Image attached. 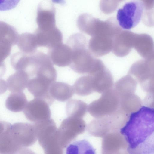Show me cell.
Returning a JSON list of instances; mask_svg holds the SVG:
<instances>
[{
    "instance_id": "obj_1",
    "label": "cell",
    "mask_w": 154,
    "mask_h": 154,
    "mask_svg": "<svg viewBox=\"0 0 154 154\" xmlns=\"http://www.w3.org/2000/svg\"><path fill=\"white\" fill-rule=\"evenodd\" d=\"M119 131L129 153L154 154V108L143 106L131 113Z\"/></svg>"
},
{
    "instance_id": "obj_2",
    "label": "cell",
    "mask_w": 154,
    "mask_h": 154,
    "mask_svg": "<svg viewBox=\"0 0 154 154\" xmlns=\"http://www.w3.org/2000/svg\"><path fill=\"white\" fill-rule=\"evenodd\" d=\"M37 139L45 154H62L58 141V128L53 120L34 123Z\"/></svg>"
},
{
    "instance_id": "obj_3",
    "label": "cell",
    "mask_w": 154,
    "mask_h": 154,
    "mask_svg": "<svg viewBox=\"0 0 154 154\" xmlns=\"http://www.w3.org/2000/svg\"><path fill=\"white\" fill-rule=\"evenodd\" d=\"M8 133L18 154L25 152L27 147L34 144L37 139L33 124L23 122L10 124Z\"/></svg>"
},
{
    "instance_id": "obj_4",
    "label": "cell",
    "mask_w": 154,
    "mask_h": 154,
    "mask_svg": "<svg viewBox=\"0 0 154 154\" xmlns=\"http://www.w3.org/2000/svg\"><path fill=\"white\" fill-rule=\"evenodd\" d=\"M88 46H82L72 49V57L69 66L78 73L91 74L97 70L102 62L92 54L87 48Z\"/></svg>"
},
{
    "instance_id": "obj_5",
    "label": "cell",
    "mask_w": 154,
    "mask_h": 154,
    "mask_svg": "<svg viewBox=\"0 0 154 154\" xmlns=\"http://www.w3.org/2000/svg\"><path fill=\"white\" fill-rule=\"evenodd\" d=\"M144 8V3L140 0H132L126 3L118 10L117 19L120 26L129 30L140 22Z\"/></svg>"
},
{
    "instance_id": "obj_6",
    "label": "cell",
    "mask_w": 154,
    "mask_h": 154,
    "mask_svg": "<svg viewBox=\"0 0 154 154\" xmlns=\"http://www.w3.org/2000/svg\"><path fill=\"white\" fill-rule=\"evenodd\" d=\"M119 106L118 96L113 88L102 93L100 97L88 106V111L95 118L110 115L117 110Z\"/></svg>"
},
{
    "instance_id": "obj_7",
    "label": "cell",
    "mask_w": 154,
    "mask_h": 154,
    "mask_svg": "<svg viewBox=\"0 0 154 154\" xmlns=\"http://www.w3.org/2000/svg\"><path fill=\"white\" fill-rule=\"evenodd\" d=\"M86 127L82 118L68 117L63 120L58 130L61 147L63 149L67 147L78 135L84 132Z\"/></svg>"
},
{
    "instance_id": "obj_8",
    "label": "cell",
    "mask_w": 154,
    "mask_h": 154,
    "mask_svg": "<svg viewBox=\"0 0 154 154\" xmlns=\"http://www.w3.org/2000/svg\"><path fill=\"white\" fill-rule=\"evenodd\" d=\"M49 105L44 100L35 97L28 102L23 112L28 119L34 123L48 120L51 116Z\"/></svg>"
},
{
    "instance_id": "obj_9",
    "label": "cell",
    "mask_w": 154,
    "mask_h": 154,
    "mask_svg": "<svg viewBox=\"0 0 154 154\" xmlns=\"http://www.w3.org/2000/svg\"><path fill=\"white\" fill-rule=\"evenodd\" d=\"M54 82L46 77L34 76L29 79L27 88L35 97L43 99L50 105L55 100L50 95L49 90Z\"/></svg>"
},
{
    "instance_id": "obj_10",
    "label": "cell",
    "mask_w": 154,
    "mask_h": 154,
    "mask_svg": "<svg viewBox=\"0 0 154 154\" xmlns=\"http://www.w3.org/2000/svg\"><path fill=\"white\" fill-rule=\"evenodd\" d=\"M136 34L130 31H120L113 39L112 51L116 56L123 57L127 55L134 48Z\"/></svg>"
},
{
    "instance_id": "obj_11",
    "label": "cell",
    "mask_w": 154,
    "mask_h": 154,
    "mask_svg": "<svg viewBox=\"0 0 154 154\" xmlns=\"http://www.w3.org/2000/svg\"><path fill=\"white\" fill-rule=\"evenodd\" d=\"M72 51L67 44L62 43L48 48V55L54 64L59 67L69 66L72 62Z\"/></svg>"
},
{
    "instance_id": "obj_12",
    "label": "cell",
    "mask_w": 154,
    "mask_h": 154,
    "mask_svg": "<svg viewBox=\"0 0 154 154\" xmlns=\"http://www.w3.org/2000/svg\"><path fill=\"white\" fill-rule=\"evenodd\" d=\"M86 128L90 134L102 138L110 132L115 131L114 124L110 115L95 118L88 124Z\"/></svg>"
},
{
    "instance_id": "obj_13",
    "label": "cell",
    "mask_w": 154,
    "mask_h": 154,
    "mask_svg": "<svg viewBox=\"0 0 154 154\" xmlns=\"http://www.w3.org/2000/svg\"><path fill=\"white\" fill-rule=\"evenodd\" d=\"M113 39L106 35H94L89 40L88 49L95 57L103 56L112 51Z\"/></svg>"
},
{
    "instance_id": "obj_14",
    "label": "cell",
    "mask_w": 154,
    "mask_h": 154,
    "mask_svg": "<svg viewBox=\"0 0 154 154\" xmlns=\"http://www.w3.org/2000/svg\"><path fill=\"white\" fill-rule=\"evenodd\" d=\"M91 75L94 92L103 93L112 88L114 85L112 74L105 66L88 74Z\"/></svg>"
},
{
    "instance_id": "obj_15",
    "label": "cell",
    "mask_w": 154,
    "mask_h": 154,
    "mask_svg": "<svg viewBox=\"0 0 154 154\" xmlns=\"http://www.w3.org/2000/svg\"><path fill=\"white\" fill-rule=\"evenodd\" d=\"M29 79L25 71H17L5 81L6 89L11 92L23 91L27 88Z\"/></svg>"
},
{
    "instance_id": "obj_16",
    "label": "cell",
    "mask_w": 154,
    "mask_h": 154,
    "mask_svg": "<svg viewBox=\"0 0 154 154\" xmlns=\"http://www.w3.org/2000/svg\"><path fill=\"white\" fill-rule=\"evenodd\" d=\"M49 91L54 99L61 102L69 100L74 93L73 86L64 82L56 81L51 85Z\"/></svg>"
},
{
    "instance_id": "obj_17",
    "label": "cell",
    "mask_w": 154,
    "mask_h": 154,
    "mask_svg": "<svg viewBox=\"0 0 154 154\" xmlns=\"http://www.w3.org/2000/svg\"><path fill=\"white\" fill-rule=\"evenodd\" d=\"M123 137L119 131L112 132L106 135L102 138V153H118L120 150L121 139Z\"/></svg>"
},
{
    "instance_id": "obj_18",
    "label": "cell",
    "mask_w": 154,
    "mask_h": 154,
    "mask_svg": "<svg viewBox=\"0 0 154 154\" xmlns=\"http://www.w3.org/2000/svg\"><path fill=\"white\" fill-rule=\"evenodd\" d=\"M134 48L144 59L154 52V42L152 38L146 34H136Z\"/></svg>"
},
{
    "instance_id": "obj_19",
    "label": "cell",
    "mask_w": 154,
    "mask_h": 154,
    "mask_svg": "<svg viewBox=\"0 0 154 154\" xmlns=\"http://www.w3.org/2000/svg\"><path fill=\"white\" fill-rule=\"evenodd\" d=\"M38 47L49 48L62 43L63 36L59 31L53 32H38L35 35Z\"/></svg>"
},
{
    "instance_id": "obj_20",
    "label": "cell",
    "mask_w": 154,
    "mask_h": 154,
    "mask_svg": "<svg viewBox=\"0 0 154 154\" xmlns=\"http://www.w3.org/2000/svg\"><path fill=\"white\" fill-rule=\"evenodd\" d=\"M28 101L23 91L12 92L5 101V106L8 110L17 112L23 111Z\"/></svg>"
},
{
    "instance_id": "obj_21",
    "label": "cell",
    "mask_w": 154,
    "mask_h": 154,
    "mask_svg": "<svg viewBox=\"0 0 154 154\" xmlns=\"http://www.w3.org/2000/svg\"><path fill=\"white\" fill-rule=\"evenodd\" d=\"M17 44L21 51L29 54L35 53L38 47L35 35L30 33L20 35Z\"/></svg>"
},
{
    "instance_id": "obj_22",
    "label": "cell",
    "mask_w": 154,
    "mask_h": 154,
    "mask_svg": "<svg viewBox=\"0 0 154 154\" xmlns=\"http://www.w3.org/2000/svg\"><path fill=\"white\" fill-rule=\"evenodd\" d=\"M73 87L74 93L79 96H86L94 92L92 77L90 75L79 78L75 81Z\"/></svg>"
},
{
    "instance_id": "obj_23",
    "label": "cell",
    "mask_w": 154,
    "mask_h": 154,
    "mask_svg": "<svg viewBox=\"0 0 154 154\" xmlns=\"http://www.w3.org/2000/svg\"><path fill=\"white\" fill-rule=\"evenodd\" d=\"M88 106L80 100L72 99L67 103L66 110L68 117L82 118L88 111Z\"/></svg>"
},
{
    "instance_id": "obj_24",
    "label": "cell",
    "mask_w": 154,
    "mask_h": 154,
    "mask_svg": "<svg viewBox=\"0 0 154 154\" xmlns=\"http://www.w3.org/2000/svg\"><path fill=\"white\" fill-rule=\"evenodd\" d=\"M95 149L87 141L82 140L69 144L67 148V154H95Z\"/></svg>"
},
{
    "instance_id": "obj_25",
    "label": "cell",
    "mask_w": 154,
    "mask_h": 154,
    "mask_svg": "<svg viewBox=\"0 0 154 154\" xmlns=\"http://www.w3.org/2000/svg\"><path fill=\"white\" fill-rule=\"evenodd\" d=\"M30 55L21 51L13 54L11 57L10 63L13 69L16 71H25L28 66Z\"/></svg>"
},
{
    "instance_id": "obj_26",
    "label": "cell",
    "mask_w": 154,
    "mask_h": 154,
    "mask_svg": "<svg viewBox=\"0 0 154 154\" xmlns=\"http://www.w3.org/2000/svg\"><path fill=\"white\" fill-rule=\"evenodd\" d=\"M20 0H0V10L6 11L15 8Z\"/></svg>"
},
{
    "instance_id": "obj_27",
    "label": "cell",
    "mask_w": 154,
    "mask_h": 154,
    "mask_svg": "<svg viewBox=\"0 0 154 154\" xmlns=\"http://www.w3.org/2000/svg\"><path fill=\"white\" fill-rule=\"evenodd\" d=\"M52 2L55 3L63 5L65 3V0H51Z\"/></svg>"
}]
</instances>
